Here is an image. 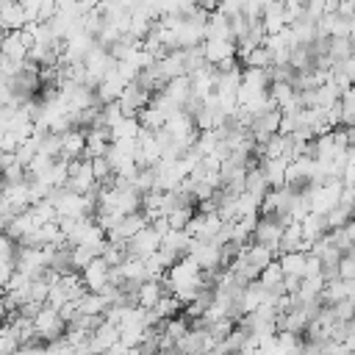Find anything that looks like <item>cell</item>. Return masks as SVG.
<instances>
[{"label":"cell","instance_id":"obj_1","mask_svg":"<svg viewBox=\"0 0 355 355\" xmlns=\"http://www.w3.org/2000/svg\"><path fill=\"white\" fill-rule=\"evenodd\" d=\"M161 239H164V236H161V233L147 222V225H144L133 239H128V241H125L128 258H150V255L161 247Z\"/></svg>","mask_w":355,"mask_h":355},{"label":"cell","instance_id":"obj_2","mask_svg":"<svg viewBox=\"0 0 355 355\" xmlns=\"http://www.w3.org/2000/svg\"><path fill=\"white\" fill-rule=\"evenodd\" d=\"M283 227H286V222H283L280 216H275V214H261L258 222H255V230H252V241L266 244V247H272V250L277 252Z\"/></svg>","mask_w":355,"mask_h":355},{"label":"cell","instance_id":"obj_3","mask_svg":"<svg viewBox=\"0 0 355 355\" xmlns=\"http://www.w3.org/2000/svg\"><path fill=\"white\" fill-rule=\"evenodd\" d=\"M31 44H33V36L25 28L22 31H8V33L0 36V55L14 58V61H28Z\"/></svg>","mask_w":355,"mask_h":355},{"label":"cell","instance_id":"obj_4","mask_svg":"<svg viewBox=\"0 0 355 355\" xmlns=\"http://www.w3.org/2000/svg\"><path fill=\"white\" fill-rule=\"evenodd\" d=\"M28 22H33V19H31V14L25 11V6L19 0H6L0 6V31L3 33L22 31V28H28Z\"/></svg>","mask_w":355,"mask_h":355},{"label":"cell","instance_id":"obj_5","mask_svg":"<svg viewBox=\"0 0 355 355\" xmlns=\"http://www.w3.org/2000/svg\"><path fill=\"white\" fill-rule=\"evenodd\" d=\"M80 277L89 291H103L111 283V263H105L103 258H94L86 269H80Z\"/></svg>","mask_w":355,"mask_h":355},{"label":"cell","instance_id":"obj_6","mask_svg":"<svg viewBox=\"0 0 355 355\" xmlns=\"http://www.w3.org/2000/svg\"><path fill=\"white\" fill-rule=\"evenodd\" d=\"M300 225H302V239H305L308 244H313L316 239H322V236L330 233V225H327L324 214H313V211H311L308 216L300 219Z\"/></svg>","mask_w":355,"mask_h":355},{"label":"cell","instance_id":"obj_7","mask_svg":"<svg viewBox=\"0 0 355 355\" xmlns=\"http://www.w3.org/2000/svg\"><path fill=\"white\" fill-rule=\"evenodd\" d=\"M308 258H311L308 250H294V252H283V255H277L283 272H286V275H297V277L305 275V269H308Z\"/></svg>","mask_w":355,"mask_h":355},{"label":"cell","instance_id":"obj_8","mask_svg":"<svg viewBox=\"0 0 355 355\" xmlns=\"http://www.w3.org/2000/svg\"><path fill=\"white\" fill-rule=\"evenodd\" d=\"M139 133H141V122H139V116H122L116 125H111V141L139 139Z\"/></svg>","mask_w":355,"mask_h":355},{"label":"cell","instance_id":"obj_9","mask_svg":"<svg viewBox=\"0 0 355 355\" xmlns=\"http://www.w3.org/2000/svg\"><path fill=\"white\" fill-rule=\"evenodd\" d=\"M283 277H286V272H283V266H280V261L275 258L261 275H258V280L266 286V288H275V286H280L283 283Z\"/></svg>","mask_w":355,"mask_h":355},{"label":"cell","instance_id":"obj_10","mask_svg":"<svg viewBox=\"0 0 355 355\" xmlns=\"http://www.w3.org/2000/svg\"><path fill=\"white\" fill-rule=\"evenodd\" d=\"M338 105H341V125H352L355 122V83L349 89H344Z\"/></svg>","mask_w":355,"mask_h":355},{"label":"cell","instance_id":"obj_11","mask_svg":"<svg viewBox=\"0 0 355 355\" xmlns=\"http://www.w3.org/2000/svg\"><path fill=\"white\" fill-rule=\"evenodd\" d=\"M6 311H8V297H6V288L0 286V319L6 316Z\"/></svg>","mask_w":355,"mask_h":355},{"label":"cell","instance_id":"obj_12","mask_svg":"<svg viewBox=\"0 0 355 355\" xmlns=\"http://www.w3.org/2000/svg\"><path fill=\"white\" fill-rule=\"evenodd\" d=\"M344 227H347V236H349V241H352V247H355V219H349Z\"/></svg>","mask_w":355,"mask_h":355},{"label":"cell","instance_id":"obj_13","mask_svg":"<svg viewBox=\"0 0 355 355\" xmlns=\"http://www.w3.org/2000/svg\"><path fill=\"white\" fill-rule=\"evenodd\" d=\"M3 3H6V0H0V6H3Z\"/></svg>","mask_w":355,"mask_h":355}]
</instances>
